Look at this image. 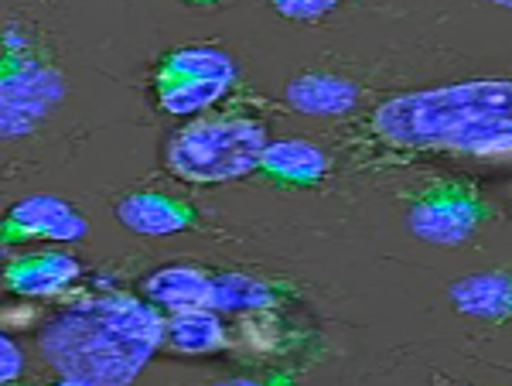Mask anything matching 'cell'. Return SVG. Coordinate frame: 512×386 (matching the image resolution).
Returning <instances> with one entry per match:
<instances>
[{"label": "cell", "instance_id": "obj_8", "mask_svg": "<svg viewBox=\"0 0 512 386\" xmlns=\"http://www.w3.org/2000/svg\"><path fill=\"white\" fill-rule=\"evenodd\" d=\"M328 168L332 161L318 144L304 141V137H277L263 147L256 175L287 188H315L318 182H325Z\"/></svg>", "mask_w": 512, "mask_h": 386}, {"label": "cell", "instance_id": "obj_19", "mask_svg": "<svg viewBox=\"0 0 512 386\" xmlns=\"http://www.w3.org/2000/svg\"><path fill=\"white\" fill-rule=\"evenodd\" d=\"M181 4H188V7H219V4H226V0H181Z\"/></svg>", "mask_w": 512, "mask_h": 386}, {"label": "cell", "instance_id": "obj_14", "mask_svg": "<svg viewBox=\"0 0 512 386\" xmlns=\"http://www.w3.org/2000/svg\"><path fill=\"white\" fill-rule=\"evenodd\" d=\"M454 311L482 318V322H506L512 311V281L506 270H482L451 284L448 291Z\"/></svg>", "mask_w": 512, "mask_h": 386}, {"label": "cell", "instance_id": "obj_15", "mask_svg": "<svg viewBox=\"0 0 512 386\" xmlns=\"http://www.w3.org/2000/svg\"><path fill=\"white\" fill-rule=\"evenodd\" d=\"M236 62L229 59L222 48L209 45H185V48H171L161 55L158 62V76L154 79H212V82H236Z\"/></svg>", "mask_w": 512, "mask_h": 386}, {"label": "cell", "instance_id": "obj_12", "mask_svg": "<svg viewBox=\"0 0 512 386\" xmlns=\"http://www.w3.org/2000/svg\"><path fill=\"white\" fill-rule=\"evenodd\" d=\"M284 100L308 117H345L359 106L362 89L335 72H304L287 82Z\"/></svg>", "mask_w": 512, "mask_h": 386}, {"label": "cell", "instance_id": "obj_1", "mask_svg": "<svg viewBox=\"0 0 512 386\" xmlns=\"http://www.w3.org/2000/svg\"><path fill=\"white\" fill-rule=\"evenodd\" d=\"M512 86L472 79L390 96L345 130V154L359 168H403L434 154L506 161L512 147Z\"/></svg>", "mask_w": 512, "mask_h": 386}, {"label": "cell", "instance_id": "obj_13", "mask_svg": "<svg viewBox=\"0 0 512 386\" xmlns=\"http://www.w3.org/2000/svg\"><path fill=\"white\" fill-rule=\"evenodd\" d=\"M140 294L158 311H168V315L185 308H212V270L188 264L161 267L144 277Z\"/></svg>", "mask_w": 512, "mask_h": 386}, {"label": "cell", "instance_id": "obj_20", "mask_svg": "<svg viewBox=\"0 0 512 386\" xmlns=\"http://www.w3.org/2000/svg\"><path fill=\"white\" fill-rule=\"evenodd\" d=\"M492 4H499V7H509V0H492Z\"/></svg>", "mask_w": 512, "mask_h": 386}, {"label": "cell", "instance_id": "obj_9", "mask_svg": "<svg viewBox=\"0 0 512 386\" xmlns=\"http://www.w3.org/2000/svg\"><path fill=\"white\" fill-rule=\"evenodd\" d=\"M161 349L171 356H219L233 349V332L216 308H185L164 318Z\"/></svg>", "mask_w": 512, "mask_h": 386}, {"label": "cell", "instance_id": "obj_4", "mask_svg": "<svg viewBox=\"0 0 512 386\" xmlns=\"http://www.w3.org/2000/svg\"><path fill=\"white\" fill-rule=\"evenodd\" d=\"M62 79L24 31L0 38V141L28 137L59 103Z\"/></svg>", "mask_w": 512, "mask_h": 386}, {"label": "cell", "instance_id": "obj_5", "mask_svg": "<svg viewBox=\"0 0 512 386\" xmlns=\"http://www.w3.org/2000/svg\"><path fill=\"white\" fill-rule=\"evenodd\" d=\"M403 195V223L417 240L431 246H461L495 219V205L468 178H424Z\"/></svg>", "mask_w": 512, "mask_h": 386}, {"label": "cell", "instance_id": "obj_7", "mask_svg": "<svg viewBox=\"0 0 512 386\" xmlns=\"http://www.w3.org/2000/svg\"><path fill=\"white\" fill-rule=\"evenodd\" d=\"M82 281V264L69 253H31V257H14L0 270V284L14 298L48 301L62 298L69 287Z\"/></svg>", "mask_w": 512, "mask_h": 386}, {"label": "cell", "instance_id": "obj_6", "mask_svg": "<svg viewBox=\"0 0 512 386\" xmlns=\"http://www.w3.org/2000/svg\"><path fill=\"white\" fill-rule=\"evenodd\" d=\"M86 233V216L59 195H28L0 216V250L24 243H72Z\"/></svg>", "mask_w": 512, "mask_h": 386}, {"label": "cell", "instance_id": "obj_11", "mask_svg": "<svg viewBox=\"0 0 512 386\" xmlns=\"http://www.w3.org/2000/svg\"><path fill=\"white\" fill-rule=\"evenodd\" d=\"M297 291L287 281H270V277L239 274V270H219L212 274V308L246 315V311L284 308L294 301Z\"/></svg>", "mask_w": 512, "mask_h": 386}, {"label": "cell", "instance_id": "obj_17", "mask_svg": "<svg viewBox=\"0 0 512 386\" xmlns=\"http://www.w3.org/2000/svg\"><path fill=\"white\" fill-rule=\"evenodd\" d=\"M270 7L287 21H301V24H311V21H321L335 11L342 0H267Z\"/></svg>", "mask_w": 512, "mask_h": 386}, {"label": "cell", "instance_id": "obj_16", "mask_svg": "<svg viewBox=\"0 0 512 386\" xmlns=\"http://www.w3.org/2000/svg\"><path fill=\"white\" fill-rule=\"evenodd\" d=\"M233 86L212 79H154L158 106L171 117H192V113L212 110Z\"/></svg>", "mask_w": 512, "mask_h": 386}, {"label": "cell", "instance_id": "obj_2", "mask_svg": "<svg viewBox=\"0 0 512 386\" xmlns=\"http://www.w3.org/2000/svg\"><path fill=\"white\" fill-rule=\"evenodd\" d=\"M161 311L134 294H96L52 318L38 335L45 363L62 383L123 386L161 349Z\"/></svg>", "mask_w": 512, "mask_h": 386}, {"label": "cell", "instance_id": "obj_18", "mask_svg": "<svg viewBox=\"0 0 512 386\" xmlns=\"http://www.w3.org/2000/svg\"><path fill=\"white\" fill-rule=\"evenodd\" d=\"M24 373V352L0 332V383H14Z\"/></svg>", "mask_w": 512, "mask_h": 386}, {"label": "cell", "instance_id": "obj_3", "mask_svg": "<svg viewBox=\"0 0 512 386\" xmlns=\"http://www.w3.org/2000/svg\"><path fill=\"white\" fill-rule=\"evenodd\" d=\"M267 141V123L250 113H209L171 134L164 147V164L188 185L236 182L253 175Z\"/></svg>", "mask_w": 512, "mask_h": 386}, {"label": "cell", "instance_id": "obj_10", "mask_svg": "<svg viewBox=\"0 0 512 386\" xmlns=\"http://www.w3.org/2000/svg\"><path fill=\"white\" fill-rule=\"evenodd\" d=\"M117 219L130 233L140 236H171V233H185L198 223V212L192 205L178 202L175 195L164 192H127L117 202Z\"/></svg>", "mask_w": 512, "mask_h": 386}]
</instances>
